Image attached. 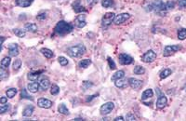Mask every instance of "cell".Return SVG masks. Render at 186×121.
I'll return each mask as SVG.
<instances>
[{"instance_id":"obj_50","label":"cell","mask_w":186,"mask_h":121,"mask_svg":"<svg viewBox=\"0 0 186 121\" xmlns=\"http://www.w3.org/2000/svg\"><path fill=\"white\" fill-rule=\"evenodd\" d=\"M114 121H124V120H126V119H124L123 117H117L114 118Z\"/></svg>"},{"instance_id":"obj_26","label":"cell","mask_w":186,"mask_h":121,"mask_svg":"<svg viewBox=\"0 0 186 121\" xmlns=\"http://www.w3.org/2000/svg\"><path fill=\"white\" fill-rule=\"evenodd\" d=\"M24 29L26 31L28 32H32V33H35L37 31V25L35 23H26L24 25Z\"/></svg>"},{"instance_id":"obj_14","label":"cell","mask_w":186,"mask_h":121,"mask_svg":"<svg viewBox=\"0 0 186 121\" xmlns=\"http://www.w3.org/2000/svg\"><path fill=\"white\" fill-rule=\"evenodd\" d=\"M39 86H40V89L42 90H47L48 88H50V79H48V78H47V76H42V78L39 79Z\"/></svg>"},{"instance_id":"obj_38","label":"cell","mask_w":186,"mask_h":121,"mask_svg":"<svg viewBox=\"0 0 186 121\" xmlns=\"http://www.w3.org/2000/svg\"><path fill=\"white\" fill-rule=\"evenodd\" d=\"M58 62H59L60 64L62 65V66H66V65L69 63V60L65 57H63V56H60L58 58Z\"/></svg>"},{"instance_id":"obj_7","label":"cell","mask_w":186,"mask_h":121,"mask_svg":"<svg viewBox=\"0 0 186 121\" xmlns=\"http://www.w3.org/2000/svg\"><path fill=\"white\" fill-rule=\"evenodd\" d=\"M114 108V104L112 102H105L104 104H102L100 108V112L102 115H106L108 114H110L112 112V110Z\"/></svg>"},{"instance_id":"obj_24","label":"cell","mask_w":186,"mask_h":121,"mask_svg":"<svg viewBox=\"0 0 186 121\" xmlns=\"http://www.w3.org/2000/svg\"><path fill=\"white\" fill-rule=\"evenodd\" d=\"M172 74V70L169 69V68H165L163 69L160 74H159V78L160 79H166L167 78H168L169 75H170Z\"/></svg>"},{"instance_id":"obj_52","label":"cell","mask_w":186,"mask_h":121,"mask_svg":"<svg viewBox=\"0 0 186 121\" xmlns=\"http://www.w3.org/2000/svg\"><path fill=\"white\" fill-rule=\"evenodd\" d=\"M74 120H84V119H82V118H75Z\"/></svg>"},{"instance_id":"obj_27","label":"cell","mask_w":186,"mask_h":121,"mask_svg":"<svg viewBox=\"0 0 186 121\" xmlns=\"http://www.w3.org/2000/svg\"><path fill=\"white\" fill-rule=\"evenodd\" d=\"M124 76H125V72L123 70H119V71H116V72L113 75L112 80L116 81V80L120 79V78H124Z\"/></svg>"},{"instance_id":"obj_8","label":"cell","mask_w":186,"mask_h":121,"mask_svg":"<svg viewBox=\"0 0 186 121\" xmlns=\"http://www.w3.org/2000/svg\"><path fill=\"white\" fill-rule=\"evenodd\" d=\"M118 59H119V63L122 65H129L134 62L133 58L131 56H129L128 54H126V53L119 54Z\"/></svg>"},{"instance_id":"obj_2","label":"cell","mask_w":186,"mask_h":121,"mask_svg":"<svg viewBox=\"0 0 186 121\" xmlns=\"http://www.w3.org/2000/svg\"><path fill=\"white\" fill-rule=\"evenodd\" d=\"M146 9L148 11H152V10H154L156 13L160 14L161 16H166L167 14V7H166V4L164 3L162 0H154L151 4H149L148 6H147Z\"/></svg>"},{"instance_id":"obj_37","label":"cell","mask_w":186,"mask_h":121,"mask_svg":"<svg viewBox=\"0 0 186 121\" xmlns=\"http://www.w3.org/2000/svg\"><path fill=\"white\" fill-rule=\"evenodd\" d=\"M102 6L103 8H110L114 6V0H102Z\"/></svg>"},{"instance_id":"obj_30","label":"cell","mask_w":186,"mask_h":121,"mask_svg":"<svg viewBox=\"0 0 186 121\" xmlns=\"http://www.w3.org/2000/svg\"><path fill=\"white\" fill-rule=\"evenodd\" d=\"M9 78V71L6 68L0 67V79L4 80Z\"/></svg>"},{"instance_id":"obj_11","label":"cell","mask_w":186,"mask_h":121,"mask_svg":"<svg viewBox=\"0 0 186 121\" xmlns=\"http://www.w3.org/2000/svg\"><path fill=\"white\" fill-rule=\"evenodd\" d=\"M75 25L78 28H83L87 25V21H86V16L84 14L78 15L77 17L75 20Z\"/></svg>"},{"instance_id":"obj_25","label":"cell","mask_w":186,"mask_h":121,"mask_svg":"<svg viewBox=\"0 0 186 121\" xmlns=\"http://www.w3.org/2000/svg\"><path fill=\"white\" fill-rule=\"evenodd\" d=\"M91 64V60L90 59H84V60H81L78 65L80 68H83V69H86L89 66V65Z\"/></svg>"},{"instance_id":"obj_3","label":"cell","mask_w":186,"mask_h":121,"mask_svg":"<svg viewBox=\"0 0 186 121\" xmlns=\"http://www.w3.org/2000/svg\"><path fill=\"white\" fill-rule=\"evenodd\" d=\"M86 52V47L82 44H78L67 48V54L72 58H80Z\"/></svg>"},{"instance_id":"obj_29","label":"cell","mask_w":186,"mask_h":121,"mask_svg":"<svg viewBox=\"0 0 186 121\" xmlns=\"http://www.w3.org/2000/svg\"><path fill=\"white\" fill-rule=\"evenodd\" d=\"M10 63H11V59H10V56L9 57L3 58V60H1V67L8 69V67L9 66V64H10Z\"/></svg>"},{"instance_id":"obj_35","label":"cell","mask_w":186,"mask_h":121,"mask_svg":"<svg viewBox=\"0 0 186 121\" xmlns=\"http://www.w3.org/2000/svg\"><path fill=\"white\" fill-rule=\"evenodd\" d=\"M178 38L180 40L186 39V29L185 28H182L178 31Z\"/></svg>"},{"instance_id":"obj_47","label":"cell","mask_w":186,"mask_h":121,"mask_svg":"<svg viewBox=\"0 0 186 121\" xmlns=\"http://www.w3.org/2000/svg\"><path fill=\"white\" fill-rule=\"evenodd\" d=\"M8 102V97L2 96L0 98V103H7Z\"/></svg>"},{"instance_id":"obj_51","label":"cell","mask_w":186,"mask_h":121,"mask_svg":"<svg viewBox=\"0 0 186 121\" xmlns=\"http://www.w3.org/2000/svg\"><path fill=\"white\" fill-rule=\"evenodd\" d=\"M3 43H4V36H1V46L3 47Z\"/></svg>"},{"instance_id":"obj_6","label":"cell","mask_w":186,"mask_h":121,"mask_svg":"<svg viewBox=\"0 0 186 121\" xmlns=\"http://www.w3.org/2000/svg\"><path fill=\"white\" fill-rule=\"evenodd\" d=\"M155 59H156V53L153 51V49H149L148 51H146L143 56H141V60L146 63H154Z\"/></svg>"},{"instance_id":"obj_5","label":"cell","mask_w":186,"mask_h":121,"mask_svg":"<svg viewBox=\"0 0 186 121\" xmlns=\"http://www.w3.org/2000/svg\"><path fill=\"white\" fill-rule=\"evenodd\" d=\"M114 19H116V14H114V12H107V13H105L104 16H103L102 19V27L106 28V27L110 26L113 21H114Z\"/></svg>"},{"instance_id":"obj_34","label":"cell","mask_w":186,"mask_h":121,"mask_svg":"<svg viewBox=\"0 0 186 121\" xmlns=\"http://www.w3.org/2000/svg\"><path fill=\"white\" fill-rule=\"evenodd\" d=\"M13 33L15 34V36H17L20 38H23L26 36V32L21 29H13Z\"/></svg>"},{"instance_id":"obj_9","label":"cell","mask_w":186,"mask_h":121,"mask_svg":"<svg viewBox=\"0 0 186 121\" xmlns=\"http://www.w3.org/2000/svg\"><path fill=\"white\" fill-rule=\"evenodd\" d=\"M129 18H130V14H128V13H121V14L116 16V19H114V23L116 24H117V25L118 24H122V23H125V21H127Z\"/></svg>"},{"instance_id":"obj_32","label":"cell","mask_w":186,"mask_h":121,"mask_svg":"<svg viewBox=\"0 0 186 121\" xmlns=\"http://www.w3.org/2000/svg\"><path fill=\"white\" fill-rule=\"evenodd\" d=\"M21 99H27V100L34 101V98H33L32 96H30V95L28 94V93H27L26 89H23V90H21Z\"/></svg>"},{"instance_id":"obj_49","label":"cell","mask_w":186,"mask_h":121,"mask_svg":"<svg viewBox=\"0 0 186 121\" xmlns=\"http://www.w3.org/2000/svg\"><path fill=\"white\" fill-rule=\"evenodd\" d=\"M98 95H99V94H98V93H97V94H94V95H90V96H87V102H90L91 100H93V99H94L95 97H97Z\"/></svg>"},{"instance_id":"obj_12","label":"cell","mask_w":186,"mask_h":121,"mask_svg":"<svg viewBox=\"0 0 186 121\" xmlns=\"http://www.w3.org/2000/svg\"><path fill=\"white\" fill-rule=\"evenodd\" d=\"M168 104V99L165 95H159V97H158L157 101H156V108L157 109H164Z\"/></svg>"},{"instance_id":"obj_23","label":"cell","mask_w":186,"mask_h":121,"mask_svg":"<svg viewBox=\"0 0 186 121\" xmlns=\"http://www.w3.org/2000/svg\"><path fill=\"white\" fill-rule=\"evenodd\" d=\"M40 52L45 56V58L47 59H51L54 56V53L52 51H50V48H43L40 49Z\"/></svg>"},{"instance_id":"obj_18","label":"cell","mask_w":186,"mask_h":121,"mask_svg":"<svg viewBox=\"0 0 186 121\" xmlns=\"http://www.w3.org/2000/svg\"><path fill=\"white\" fill-rule=\"evenodd\" d=\"M114 85H116V88H119V89H126L128 86V80L127 81L126 79L120 78L114 81Z\"/></svg>"},{"instance_id":"obj_21","label":"cell","mask_w":186,"mask_h":121,"mask_svg":"<svg viewBox=\"0 0 186 121\" xmlns=\"http://www.w3.org/2000/svg\"><path fill=\"white\" fill-rule=\"evenodd\" d=\"M34 106L33 105H27L24 109H23V115L25 117H30L31 115L34 113Z\"/></svg>"},{"instance_id":"obj_53","label":"cell","mask_w":186,"mask_h":121,"mask_svg":"<svg viewBox=\"0 0 186 121\" xmlns=\"http://www.w3.org/2000/svg\"><path fill=\"white\" fill-rule=\"evenodd\" d=\"M185 90H186V85H185Z\"/></svg>"},{"instance_id":"obj_45","label":"cell","mask_w":186,"mask_h":121,"mask_svg":"<svg viewBox=\"0 0 186 121\" xmlns=\"http://www.w3.org/2000/svg\"><path fill=\"white\" fill-rule=\"evenodd\" d=\"M177 3L180 8H186V0H178Z\"/></svg>"},{"instance_id":"obj_19","label":"cell","mask_w":186,"mask_h":121,"mask_svg":"<svg viewBox=\"0 0 186 121\" xmlns=\"http://www.w3.org/2000/svg\"><path fill=\"white\" fill-rule=\"evenodd\" d=\"M153 96H154V91H153V90L147 89L143 92V94H141V101L144 102L145 100H148V99L152 98Z\"/></svg>"},{"instance_id":"obj_16","label":"cell","mask_w":186,"mask_h":121,"mask_svg":"<svg viewBox=\"0 0 186 121\" xmlns=\"http://www.w3.org/2000/svg\"><path fill=\"white\" fill-rule=\"evenodd\" d=\"M9 54L10 57H16L19 55V47L17 44H10L9 46Z\"/></svg>"},{"instance_id":"obj_48","label":"cell","mask_w":186,"mask_h":121,"mask_svg":"<svg viewBox=\"0 0 186 121\" xmlns=\"http://www.w3.org/2000/svg\"><path fill=\"white\" fill-rule=\"evenodd\" d=\"M87 4L89 5V6H93V5H95L98 3V0H87Z\"/></svg>"},{"instance_id":"obj_4","label":"cell","mask_w":186,"mask_h":121,"mask_svg":"<svg viewBox=\"0 0 186 121\" xmlns=\"http://www.w3.org/2000/svg\"><path fill=\"white\" fill-rule=\"evenodd\" d=\"M182 48L180 45H168L164 48V51H163V56L164 57H169L173 55L174 53H176L177 51H179L180 49Z\"/></svg>"},{"instance_id":"obj_43","label":"cell","mask_w":186,"mask_h":121,"mask_svg":"<svg viewBox=\"0 0 186 121\" xmlns=\"http://www.w3.org/2000/svg\"><path fill=\"white\" fill-rule=\"evenodd\" d=\"M126 120H128V121H133V120H136V117H135V115L133 114L128 113L127 115H126Z\"/></svg>"},{"instance_id":"obj_17","label":"cell","mask_w":186,"mask_h":121,"mask_svg":"<svg viewBox=\"0 0 186 121\" xmlns=\"http://www.w3.org/2000/svg\"><path fill=\"white\" fill-rule=\"evenodd\" d=\"M27 89H28V90L32 93H36L38 90H39L40 86H39V83H37V82H35V81H33L32 83L28 84Z\"/></svg>"},{"instance_id":"obj_39","label":"cell","mask_w":186,"mask_h":121,"mask_svg":"<svg viewBox=\"0 0 186 121\" xmlns=\"http://www.w3.org/2000/svg\"><path fill=\"white\" fill-rule=\"evenodd\" d=\"M93 86V83L90 81H84L83 83H82V90H89V88H91Z\"/></svg>"},{"instance_id":"obj_41","label":"cell","mask_w":186,"mask_h":121,"mask_svg":"<svg viewBox=\"0 0 186 121\" xmlns=\"http://www.w3.org/2000/svg\"><path fill=\"white\" fill-rule=\"evenodd\" d=\"M60 92V88L57 85H52L50 88V93L52 95H57Z\"/></svg>"},{"instance_id":"obj_31","label":"cell","mask_w":186,"mask_h":121,"mask_svg":"<svg viewBox=\"0 0 186 121\" xmlns=\"http://www.w3.org/2000/svg\"><path fill=\"white\" fill-rule=\"evenodd\" d=\"M17 92H18V90H17V89H16V88H11V89H9L7 91H6V94H7V97L8 98H13L16 94H17Z\"/></svg>"},{"instance_id":"obj_44","label":"cell","mask_w":186,"mask_h":121,"mask_svg":"<svg viewBox=\"0 0 186 121\" xmlns=\"http://www.w3.org/2000/svg\"><path fill=\"white\" fill-rule=\"evenodd\" d=\"M175 6V3L173 1H168L166 3V7H167V9H172Z\"/></svg>"},{"instance_id":"obj_22","label":"cell","mask_w":186,"mask_h":121,"mask_svg":"<svg viewBox=\"0 0 186 121\" xmlns=\"http://www.w3.org/2000/svg\"><path fill=\"white\" fill-rule=\"evenodd\" d=\"M43 73V71H38V72H31L28 74L27 78L31 81H37V79L39 78L40 75Z\"/></svg>"},{"instance_id":"obj_46","label":"cell","mask_w":186,"mask_h":121,"mask_svg":"<svg viewBox=\"0 0 186 121\" xmlns=\"http://www.w3.org/2000/svg\"><path fill=\"white\" fill-rule=\"evenodd\" d=\"M38 20H45L47 18V13L46 12H42L40 13L39 15H37V17H36Z\"/></svg>"},{"instance_id":"obj_20","label":"cell","mask_w":186,"mask_h":121,"mask_svg":"<svg viewBox=\"0 0 186 121\" xmlns=\"http://www.w3.org/2000/svg\"><path fill=\"white\" fill-rule=\"evenodd\" d=\"M16 5L21 8H27L31 6L33 0H16Z\"/></svg>"},{"instance_id":"obj_13","label":"cell","mask_w":186,"mask_h":121,"mask_svg":"<svg viewBox=\"0 0 186 121\" xmlns=\"http://www.w3.org/2000/svg\"><path fill=\"white\" fill-rule=\"evenodd\" d=\"M73 9L75 10V12L76 13H81V12H85L86 9L83 5L81 4V0H75V1L72 4Z\"/></svg>"},{"instance_id":"obj_10","label":"cell","mask_w":186,"mask_h":121,"mask_svg":"<svg viewBox=\"0 0 186 121\" xmlns=\"http://www.w3.org/2000/svg\"><path fill=\"white\" fill-rule=\"evenodd\" d=\"M52 104H53L52 102L48 100L46 98H40V99H38V101H37V105L40 108H44V109L50 108L52 106Z\"/></svg>"},{"instance_id":"obj_28","label":"cell","mask_w":186,"mask_h":121,"mask_svg":"<svg viewBox=\"0 0 186 121\" xmlns=\"http://www.w3.org/2000/svg\"><path fill=\"white\" fill-rule=\"evenodd\" d=\"M58 111L60 114H62V115H68L70 113H69V110L68 108L66 107V105H65L64 103H61L58 107Z\"/></svg>"},{"instance_id":"obj_15","label":"cell","mask_w":186,"mask_h":121,"mask_svg":"<svg viewBox=\"0 0 186 121\" xmlns=\"http://www.w3.org/2000/svg\"><path fill=\"white\" fill-rule=\"evenodd\" d=\"M128 85L132 88V89L137 90V89H140V88L143 86V81L134 78H128Z\"/></svg>"},{"instance_id":"obj_42","label":"cell","mask_w":186,"mask_h":121,"mask_svg":"<svg viewBox=\"0 0 186 121\" xmlns=\"http://www.w3.org/2000/svg\"><path fill=\"white\" fill-rule=\"evenodd\" d=\"M107 60H108L109 67H110V69L114 70V69L116 68V63H114V60H113L111 57H108V58H107Z\"/></svg>"},{"instance_id":"obj_1","label":"cell","mask_w":186,"mask_h":121,"mask_svg":"<svg viewBox=\"0 0 186 121\" xmlns=\"http://www.w3.org/2000/svg\"><path fill=\"white\" fill-rule=\"evenodd\" d=\"M74 30V26L65 21H60L54 27V34L58 36H65Z\"/></svg>"},{"instance_id":"obj_40","label":"cell","mask_w":186,"mask_h":121,"mask_svg":"<svg viewBox=\"0 0 186 121\" xmlns=\"http://www.w3.org/2000/svg\"><path fill=\"white\" fill-rule=\"evenodd\" d=\"M21 67V59L15 60V62L13 63V69H14L15 71H17V70H19Z\"/></svg>"},{"instance_id":"obj_36","label":"cell","mask_w":186,"mask_h":121,"mask_svg":"<svg viewBox=\"0 0 186 121\" xmlns=\"http://www.w3.org/2000/svg\"><path fill=\"white\" fill-rule=\"evenodd\" d=\"M145 73V69L143 67V66H141V65H137V66L134 68V74L135 75H143Z\"/></svg>"},{"instance_id":"obj_33","label":"cell","mask_w":186,"mask_h":121,"mask_svg":"<svg viewBox=\"0 0 186 121\" xmlns=\"http://www.w3.org/2000/svg\"><path fill=\"white\" fill-rule=\"evenodd\" d=\"M10 109V104L9 103H1V105H0V114H4L8 112L9 110Z\"/></svg>"}]
</instances>
